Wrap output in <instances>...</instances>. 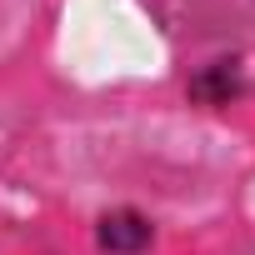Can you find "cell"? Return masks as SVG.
<instances>
[{
    "label": "cell",
    "mask_w": 255,
    "mask_h": 255,
    "mask_svg": "<svg viewBox=\"0 0 255 255\" xmlns=\"http://www.w3.org/2000/svg\"><path fill=\"white\" fill-rule=\"evenodd\" d=\"M150 230L135 220V215H115V220H105V245H140Z\"/></svg>",
    "instance_id": "1"
}]
</instances>
